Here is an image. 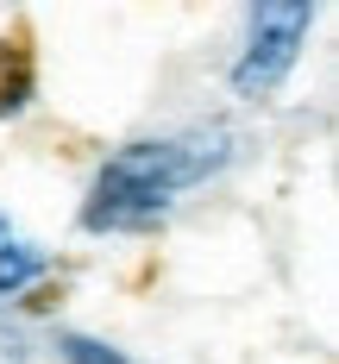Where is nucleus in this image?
Returning a JSON list of instances; mask_svg holds the SVG:
<instances>
[{"mask_svg": "<svg viewBox=\"0 0 339 364\" xmlns=\"http://www.w3.org/2000/svg\"><path fill=\"white\" fill-rule=\"evenodd\" d=\"M232 164L226 126H188L163 139H132L95 170L82 195V232H151L195 182L220 176Z\"/></svg>", "mask_w": 339, "mask_h": 364, "instance_id": "obj_1", "label": "nucleus"}, {"mask_svg": "<svg viewBox=\"0 0 339 364\" xmlns=\"http://www.w3.org/2000/svg\"><path fill=\"white\" fill-rule=\"evenodd\" d=\"M308 32H314V0H258L245 13V44H239V63H232L239 101L276 95L283 75L296 70Z\"/></svg>", "mask_w": 339, "mask_h": 364, "instance_id": "obj_2", "label": "nucleus"}, {"mask_svg": "<svg viewBox=\"0 0 339 364\" xmlns=\"http://www.w3.org/2000/svg\"><path fill=\"white\" fill-rule=\"evenodd\" d=\"M32 277H44V252H38L32 239H19L13 220L0 214V295H19Z\"/></svg>", "mask_w": 339, "mask_h": 364, "instance_id": "obj_3", "label": "nucleus"}, {"mask_svg": "<svg viewBox=\"0 0 339 364\" xmlns=\"http://www.w3.org/2000/svg\"><path fill=\"white\" fill-rule=\"evenodd\" d=\"M32 101V63L19 44H0V113H19Z\"/></svg>", "mask_w": 339, "mask_h": 364, "instance_id": "obj_4", "label": "nucleus"}, {"mask_svg": "<svg viewBox=\"0 0 339 364\" xmlns=\"http://www.w3.org/2000/svg\"><path fill=\"white\" fill-rule=\"evenodd\" d=\"M57 358L63 364H132L126 352H113L107 339H88V333H75V327H57Z\"/></svg>", "mask_w": 339, "mask_h": 364, "instance_id": "obj_5", "label": "nucleus"}, {"mask_svg": "<svg viewBox=\"0 0 339 364\" xmlns=\"http://www.w3.org/2000/svg\"><path fill=\"white\" fill-rule=\"evenodd\" d=\"M0 364H26V339L13 327H0Z\"/></svg>", "mask_w": 339, "mask_h": 364, "instance_id": "obj_6", "label": "nucleus"}]
</instances>
